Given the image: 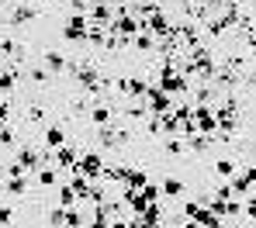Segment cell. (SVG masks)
<instances>
[{
    "instance_id": "obj_5",
    "label": "cell",
    "mask_w": 256,
    "mask_h": 228,
    "mask_svg": "<svg viewBox=\"0 0 256 228\" xmlns=\"http://www.w3.org/2000/svg\"><path fill=\"white\" fill-rule=\"evenodd\" d=\"M86 31H90V21H86L84 10H73V17L66 21V28H62V38L66 42H84Z\"/></svg>"
},
{
    "instance_id": "obj_8",
    "label": "cell",
    "mask_w": 256,
    "mask_h": 228,
    "mask_svg": "<svg viewBox=\"0 0 256 228\" xmlns=\"http://www.w3.org/2000/svg\"><path fill=\"white\" fill-rule=\"evenodd\" d=\"M118 180L125 183L128 190H142V187L149 183V177H146V170H138V166H135V170H125V166H118Z\"/></svg>"
},
{
    "instance_id": "obj_3",
    "label": "cell",
    "mask_w": 256,
    "mask_h": 228,
    "mask_svg": "<svg viewBox=\"0 0 256 228\" xmlns=\"http://www.w3.org/2000/svg\"><path fill=\"white\" fill-rule=\"evenodd\" d=\"M104 159L97 156V152H80V159H76V173L86 177V180H104Z\"/></svg>"
},
{
    "instance_id": "obj_20",
    "label": "cell",
    "mask_w": 256,
    "mask_h": 228,
    "mask_svg": "<svg viewBox=\"0 0 256 228\" xmlns=\"http://www.w3.org/2000/svg\"><path fill=\"white\" fill-rule=\"evenodd\" d=\"M187 152H208L212 149V135H190V142H184Z\"/></svg>"
},
{
    "instance_id": "obj_15",
    "label": "cell",
    "mask_w": 256,
    "mask_h": 228,
    "mask_svg": "<svg viewBox=\"0 0 256 228\" xmlns=\"http://www.w3.org/2000/svg\"><path fill=\"white\" fill-rule=\"evenodd\" d=\"M38 10L35 7H28V3H18V7H10V24H24V21H32Z\"/></svg>"
},
{
    "instance_id": "obj_33",
    "label": "cell",
    "mask_w": 256,
    "mask_h": 228,
    "mask_svg": "<svg viewBox=\"0 0 256 228\" xmlns=\"http://www.w3.org/2000/svg\"><path fill=\"white\" fill-rule=\"evenodd\" d=\"M86 228H108V222H100V218H94V222H90Z\"/></svg>"
},
{
    "instance_id": "obj_32",
    "label": "cell",
    "mask_w": 256,
    "mask_h": 228,
    "mask_svg": "<svg viewBox=\"0 0 256 228\" xmlns=\"http://www.w3.org/2000/svg\"><path fill=\"white\" fill-rule=\"evenodd\" d=\"M42 118H45L42 107H32V111H28V121H42Z\"/></svg>"
},
{
    "instance_id": "obj_18",
    "label": "cell",
    "mask_w": 256,
    "mask_h": 228,
    "mask_svg": "<svg viewBox=\"0 0 256 228\" xmlns=\"http://www.w3.org/2000/svg\"><path fill=\"white\" fill-rule=\"evenodd\" d=\"M194 222H198V228H225V222H222L218 215H212L208 208H201V215H198Z\"/></svg>"
},
{
    "instance_id": "obj_25",
    "label": "cell",
    "mask_w": 256,
    "mask_h": 228,
    "mask_svg": "<svg viewBox=\"0 0 256 228\" xmlns=\"http://www.w3.org/2000/svg\"><path fill=\"white\" fill-rule=\"evenodd\" d=\"M125 114H128V121H146V114H149V111H146V104H128Z\"/></svg>"
},
{
    "instance_id": "obj_10",
    "label": "cell",
    "mask_w": 256,
    "mask_h": 228,
    "mask_svg": "<svg viewBox=\"0 0 256 228\" xmlns=\"http://www.w3.org/2000/svg\"><path fill=\"white\" fill-rule=\"evenodd\" d=\"M45 69H48V73H66V69H70V55L48 48V52H45Z\"/></svg>"
},
{
    "instance_id": "obj_21",
    "label": "cell",
    "mask_w": 256,
    "mask_h": 228,
    "mask_svg": "<svg viewBox=\"0 0 256 228\" xmlns=\"http://www.w3.org/2000/svg\"><path fill=\"white\" fill-rule=\"evenodd\" d=\"M236 170H239V166H236V159H214V177L228 180V177H232Z\"/></svg>"
},
{
    "instance_id": "obj_4",
    "label": "cell",
    "mask_w": 256,
    "mask_h": 228,
    "mask_svg": "<svg viewBox=\"0 0 256 228\" xmlns=\"http://www.w3.org/2000/svg\"><path fill=\"white\" fill-rule=\"evenodd\" d=\"M228 190H232V197H256L253 170H250V166H246V170H236V173L228 177Z\"/></svg>"
},
{
    "instance_id": "obj_24",
    "label": "cell",
    "mask_w": 256,
    "mask_h": 228,
    "mask_svg": "<svg viewBox=\"0 0 256 228\" xmlns=\"http://www.w3.org/2000/svg\"><path fill=\"white\" fill-rule=\"evenodd\" d=\"M138 194H142V197H146V201H149V204H156V201H160V197H163V194H160V183H146V187H142V190H138Z\"/></svg>"
},
{
    "instance_id": "obj_9",
    "label": "cell",
    "mask_w": 256,
    "mask_h": 228,
    "mask_svg": "<svg viewBox=\"0 0 256 228\" xmlns=\"http://www.w3.org/2000/svg\"><path fill=\"white\" fill-rule=\"evenodd\" d=\"M118 90L135 100V97H142V93L149 90V83H146L142 76H122V80H118Z\"/></svg>"
},
{
    "instance_id": "obj_31",
    "label": "cell",
    "mask_w": 256,
    "mask_h": 228,
    "mask_svg": "<svg viewBox=\"0 0 256 228\" xmlns=\"http://www.w3.org/2000/svg\"><path fill=\"white\" fill-rule=\"evenodd\" d=\"M7 121H10V104L0 100V125H7Z\"/></svg>"
},
{
    "instance_id": "obj_6",
    "label": "cell",
    "mask_w": 256,
    "mask_h": 228,
    "mask_svg": "<svg viewBox=\"0 0 256 228\" xmlns=\"http://www.w3.org/2000/svg\"><path fill=\"white\" fill-rule=\"evenodd\" d=\"M14 163L21 166V173H35L38 166H45V163H42V152H38L35 145H21V149H18V156H14Z\"/></svg>"
},
{
    "instance_id": "obj_14",
    "label": "cell",
    "mask_w": 256,
    "mask_h": 228,
    "mask_svg": "<svg viewBox=\"0 0 256 228\" xmlns=\"http://www.w3.org/2000/svg\"><path fill=\"white\" fill-rule=\"evenodd\" d=\"M4 190H7L10 197H24V194H28V173H21V177H10Z\"/></svg>"
},
{
    "instance_id": "obj_23",
    "label": "cell",
    "mask_w": 256,
    "mask_h": 228,
    "mask_svg": "<svg viewBox=\"0 0 256 228\" xmlns=\"http://www.w3.org/2000/svg\"><path fill=\"white\" fill-rule=\"evenodd\" d=\"M163 149H166V152H170V156H184V152H187V145H184V138H166V142H163Z\"/></svg>"
},
{
    "instance_id": "obj_12",
    "label": "cell",
    "mask_w": 256,
    "mask_h": 228,
    "mask_svg": "<svg viewBox=\"0 0 256 228\" xmlns=\"http://www.w3.org/2000/svg\"><path fill=\"white\" fill-rule=\"evenodd\" d=\"M59 145H66V128L48 125V128H45V149L52 152V149H59Z\"/></svg>"
},
{
    "instance_id": "obj_7",
    "label": "cell",
    "mask_w": 256,
    "mask_h": 228,
    "mask_svg": "<svg viewBox=\"0 0 256 228\" xmlns=\"http://www.w3.org/2000/svg\"><path fill=\"white\" fill-rule=\"evenodd\" d=\"M163 218H166V215H163V208H160V201H156V204H149V208L135 218V225L138 228H163Z\"/></svg>"
},
{
    "instance_id": "obj_26",
    "label": "cell",
    "mask_w": 256,
    "mask_h": 228,
    "mask_svg": "<svg viewBox=\"0 0 256 228\" xmlns=\"http://www.w3.org/2000/svg\"><path fill=\"white\" fill-rule=\"evenodd\" d=\"M62 215H66V208H52L48 211V228H62Z\"/></svg>"
},
{
    "instance_id": "obj_36",
    "label": "cell",
    "mask_w": 256,
    "mask_h": 228,
    "mask_svg": "<svg viewBox=\"0 0 256 228\" xmlns=\"http://www.w3.org/2000/svg\"><path fill=\"white\" fill-rule=\"evenodd\" d=\"M246 228H253V225H246Z\"/></svg>"
},
{
    "instance_id": "obj_35",
    "label": "cell",
    "mask_w": 256,
    "mask_h": 228,
    "mask_svg": "<svg viewBox=\"0 0 256 228\" xmlns=\"http://www.w3.org/2000/svg\"><path fill=\"white\" fill-rule=\"evenodd\" d=\"M132 3H156V0H132Z\"/></svg>"
},
{
    "instance_id": "obj_1",
    "label": "cell",
    "mask_w": 256,
    "mask_h": 228,
    "mask_svg": "<svg viewBox=\"0 0 256 228\" xmlns=\"http://www.w3.org/2000/svg\"><path fill=\"white\" fill-rule=\"evenodd\" d=\"M86 21H90V28H111V21H114V3H108V0H94L90 7L84 10Z\"/></svg>"
},
{
    "instance_id": "obj_16",
    "label": "cell",
    "mask_w": 256,
    "mask_h": 228,
    "mask_svg": "<svg viewBox=\"0 0 256 228\" xmlns=\"http://www.w3.org/2000/svg\"><path fill=\"white\" fill-rule=\"evenodd\" d=\"M184 190H187V187H184V180H176V177H166V180L160 183V194H163V197H180Z\"/></svg>"
},
{
    "instance_id": "obj_30",
    "label": "cell",
    "mask_w": 256,
    "mask_h": 228,
    "mask_svg": "<svg viewBox=\"0 0 256 228\" xmlns=\"http://www.w3.org/2000/svg\"><path fill=\"white\" fill-rule=\"evenodd\" d=\"M28 76H32L35 83H48V69H32Z\"/></svg>"
},
{
    "instance_id": "obj_22",
    "label": "cell",
    "mask_w": 256,
    "mask_h": 228,
    "mask_svg": "<svg viewBox=\"0 0 256 228\" xmlns=\"http://www.w3.org/2000/svg\"><path fill=\"white\" fill-rule=\"evenodd\" d=\"M128 45H135L138 52H152V48H156V38H152V35H146V31H138Z\"/></svg>"
},
{
    "instance_id": "obj_17",
    "label": "cell",
    "mask_w": 256,
    "mask_h": 228,
    "mask_svg": "<svg viewBox=\"0 0 256 228\" xmlns=\"http://www.w3.org/2000/svg\"><path fill=\"white\" fill-rule=\"evenodd\" d=\"M35 180H38V187H56V183H59V173H56L52 166H38V170H35Z\"/></svg>"
},
{
    "instance_id": "obj_28",
    "label": "cell",
    "mask_w": 256,
    "mask_h": 228,
    "mask_svg": "<svg viewBox=\"0 0 256 228\" xmlns=\"http://www.w3.org/2000/svg\"><path fill=\"white\" fill-rule=\"evenodd\" d=\"M146 132H149V135H160V132H163V121H160V118H149V121H146Z\"/></svg>"
},
{
    "instance_id": "obj_27",
    "label": "cell",
    "mask_w": 256,
    "mask_h": 228,
    "mask_svg": "<svg viewBox=\"0 0 256 228\" xmlns=\"http://www.w3.org/2000/svg\"><path fill=\"white\" fill-rule=\"evenodd\" d=\"M0 149H14V132L7 125H0Z\"/></svg>"
},
{
    "instance_id": "obj_2",
    "label": "cell",
    "mask_w": 256,
    "mask_h": 228,
    "mask_svg": "<svg viewBox=\"0 0 256 228\" xmlns=\"http://www.w3.org/2000/svg\"><path fill=\"white\" fill-rule=\"evenodd\" d=\"M142 97H146V111H149L152 118H163V114H170L173 104H176L170 93H163L160 87H149V90L142 93Z\"/></svg>"
},
{
    "instance_id": "obj_13",
    "label": "cell",
    "mask_w": 256,
    "mask_h": 228,
    "mask_svg": "<svg viewBox=\"0 0 256 228\" xmlns=\"http://www.w3.org/2000/svg\"><path fill=\"white\" fill-rule=\"evenodd\" d=\"M62 228H86V215L80 208H66L62 215Z\"/></svg>"
},
{
    "instance_id": "obj_11",
    "label": "cell",
    "mask_w": 256,
    "mask_h": 228,
    "mask_svg": "<svg viewBox=\"0 0 256 228\" xmlns=\"http://www.w3.org/2000/svg\"><path fill=\"white\" fill-rule=\"evenodd\" d=\"M111 111H114V107H111L108 100H104V104H94V107H90V121H94L97 128H108V125H111V118H114Z\"/></svg>"
},
{
    "instance_id": "obj_19",
    "label": "cell",
    "mask_w": 256,
    "mask_h": 228,
    "mask_svg": "<svg viewBox=\"0 0 256 228\" xmlns=\"http://www.w3.org/2000/svg\"><path fill=\"white\" fill-rule=\"evenodd\" d=\"M76 204H80L76 190H73L70 183H62V187H59V208H76Z\"/></svg>"
},
{
    "instance_id": "obj_34",
    "label": "cell",
    "mask_w": 256,
    "mask_h": 228,
    "mask_svg": "<svg viewBox=\"0 0 256 228\" xmlns=\"http://www.w3.org/2000/svg\"><path fill=\"white\" fill-rule=\"evenodd\" d=\"M180 228H198V222H184V225H180Z\"/></svg>"
},
{
    "instance_id": "obj_29",
    "label": "cell",
    "mask_w": 256,
    "mask_h": 228,
    "mask_svg": "<svg viewBox=\"0 0 256 228\" xmlns=\"http://www.w3.org/2000/svg\"><path fill=\"white\" fill-rule=\"evenodd\" d=\"M10 222H14V211H10L7 204H0V228H4V225H10Z\"/></svg>"
}]
</instances>
